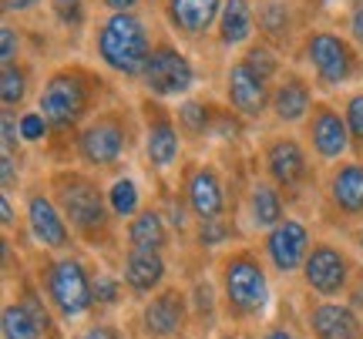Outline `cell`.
Returning <instances> with one entry per match:
<instances>
[{"instance_id": "obj_4", "label": "cell", "mask_w": 363, "mask_h": 339, "mask_svg": "<svg viewBox=\"0 0 363 339\" xmlns=\"http://www.w3.org/2000/svg\"><path fill=\"white\" fill-rule=\"evenodd\" d=\"M299 57L306 61L313 84L323 91L347 88L363 74V54L347 34H337L330 27H313L299 40Z\"/></svg>"}, {"instance_id": "obj_5", "label": "cell", "mask_w": 363, "mask_h": 339, "mask_svg": "<svg viewBox=\"0 0 363 339\" xmlns=\"http://www.w3.org/2000/svg\"><path fill=\"white\" fill-rule=\"evenodd\" d=\"M135 115L128 108H101L98 115L74 131V155L84 168H115L135 144Z\"/></svg>"}, {"instance_id": "obj_19", "label": "cell", "mask_w": 363, "mask_h": 339, "mask_svg": "<svg viewBox=\"0 0 363 339\" xmlns=\"http://www.w3.org/2000/svg\"><path fill=\"white\" fill-rule=\"evenodd\" d=\"M316 98H313V81L306 74H299L293 67H286L283 74L272 84V101H269V115L279 125H306Z\"/></svg>"}, {"instance_id": "obj_46", "label": "cell", "mask_w": 363, "mask_h": 339, "mask_svg": "<svg viewBox=\"0 0 363 339\" xmlns=\"http://www.w3.org/2000/svg\"><path fill=\"white\" fill-rule=\"evenodd\" d=\"M353 239H357V246H360V252H363V222H360V229H357V235H353Z\"/></svg>"}, {"instance_id": "obj_33", "label": "cell", "mask_w": 363, "mask_h": 339, "mask_svg": "<svg viewBox=\"0 0 363 339\" xmlns=\"http://www.w3.org/2000/svg\"><path fill=\"white\" fill-rule=\"evenodd\" d=\"M17 125H21V138H24V144H40V142H48V134H51L48 117L40 115L38 108L21 111V115H17Z\"/></svg>"}, {"instance_id": "obj_27", "label": "cell", "mask_w": 363, "mask_h": 339, "mask_svg": "<svg viewBox=\"0 0 363 339\" xmlns=\"http://www.w3.org/2000/svg\"><path fill=\"white\" fill-rule=\"evenodd\" d=\"M256 24H259V38L269 40L272 47L283 44L293 30V13H289V4L286 0H259L256 7Z\"/></svg>"}, {"instance_id": "obj_36", "label": "cell", "mask_w": 363, "mask_h": 339, "mask_svg": "<svg viewBox=\"0 0 363 339\" xmlns=\"http://www.w3.org/2000/svg\"><path fill=\"white\" fill-rule=\"evenodd\" d=\"M199 246L202 248H216L222 246L225 239H229V225H225V219H212V222H199Z\"/></svg>"}, {"instance_id": "obj_18", "label": "cell", "mask_w": 363, "mask_h": 339, "mask_svg": "<svg viewBox=\"0 0 363 339\" xmlns=\"http://www.w3.org/2000/svg\"><path fill=\"white\" fill-rule=\"evenodd\" d=\"M222 0H162V17L182 40H202L216 34Z\"/></svg>"}, {"instance_id": "obj_26", "label": "cell", "mask_w": 363, "mask_h": 339, "mask_svg": "<svg viewBox=\"0 0 363 339\" xmlns=\"http://www.w3.org/2000/svg\"><path fill=\"white\" fill-rule=\"evenodd\" d=\"M175 117H179L182 134H192V138H212L216 117H219V105L202 101V98H185V101H179V108H175Z\"/></svg>"}, {"instance_id": "obj_12", "label": "cell", "mask_w": 363, "mask_h": 339, "mask_svg": "<svg viewBox=\"0 0 363 339\" xmlns=\"http://www.w3.org/2000/svg\"><path fill=\"white\" fill-rule=\"evenodd\" d=\"M24 219H27V232L48 252H67L74 246V229L67 225L65 212L57 209V202L51 198V192L44 188H30L24 202Z\"/></svg>"}, {"instance_id": "obj_29", "label": "cell", "mask_w": 363, "mask_h": 339, "mask_svg": "<svg viewBox=\"0 0 363 339\" xmlns=\"http://www.w3.org/2000/svg\"><path fill=\"white\" fill-rule=\"evenodd\" d=\"M108 209L115 219H135L138 212H142V192H138V182L128 178V175H118L115 182L108 185Z\"/></svg>"}, {"instance_id": "obj_47", "label": "cell", "mask_w": 363, "mask_h": 339, "mask_svg": "<svg viewBox=\"0 0 363 339\" xmlns=\"http://www.w3.org/2000/svg\"><path fill=\"white\" fill-rule=\"evenodd\" d=\"M353 4H363V0H353Z\"/></svg>"}, {"instance_id": "obj_45", "label": "cell", "mask_w": 363, "mask_h": 339, "mask_svg": "<svg viewBox=\"0 0 363 339\" xmlns=\"http://www.w3.org/2000/svg\"><path fill=\"white\" fill-rule=\"evenodd\" d=\"M262 339H293V333H289L286 326H272V329L262 333Z\"/></svg>"}, {"instance_id": "obj_28", "label": "cell", "mask_w": 363, "mask_h": 339, "mask_svg": "<svg viewBox=\"0 0 363 339\" xmlns=\"http://www.w3.org/2000/svg\"><path fill=\"white\" fill-rule=\"evenodd\" d=\"M30 64L27 61H13V64L0 67V101H4V111H17L24 108L27 94H30Z\"/></svg>"}, {"instance_id": "obj_10", "label": "cell", "mask_w": 363, "mask_h": 339, "mask_svg": "<svg viewBox=\"0 0 363 339\" xmlns=\"http://www.w3.org/2000/svg\"><path fill=\"white\" fill-rule=\"evenodd\" d=\"M303 282L313 296L320 299H337L347 292L353 279V259L347 255V248H340L337 242H313L310 255L303 262Z\"/></svg>"}, {"instance_id": "obj_32", "label": "cell", "mask_w": 363, "mask_h": 339, "mask_svg": "<svg viewBox=\"0 0 363 339\" xmlns=\"http://www.w3.org/2000/svg\"><path fill=\"white\" fill-rule=\"evenodd\" d=\"M48 7L65 30H81L88 24V0H48Z\"/></svg>"}, {"instance_id": "obj_39", "label": "cell", "mask_w": 363, "mask_h": 339, "mask_svg": "<svg viewBox=\"0 0 363 339\" xmlns=\"http://www.w3.org/2000/svg\"><path fill=\"white\" fill-rule=\"evenodd\" d=\"M343 27H347V38H350L363 54V4H350V11L343 17Z\"/></svg>"}, {"instance_id": "obj_24", "label": "cell", "mask_w": 363, "mask_h": 339, "mask_svg": "<svg viewBox=\"0 0 363 339\" xmlns=\"http://www.w3.org/2000/svg\"><path fill=\"white\" fill-rule=\"evenodd\" d=\"M125 242L128 248H138V252H165L169 248V225H165V215L158 209H142L128 225H125Z\"/></svg>"}, {"instance_id": "obj_43", "label": "cell", "mask_w": 363, "mask_h": 339, "mask_svg": "<svg viewBox=\"0 0 363 339\" xmlns=\"http://www.w3.org/2000/svg\"><path fill=\"white\" fill-rule=\"evenodd\" d=\"M104 11L108 13H131V11H138L145 0H98Z\"/></svg>"}, {"instance_id": "obj_21", "label": "cell", "mask_w": 363, "mask_h": 339, "mask_svg": "<svg viewBox=\"0 0 363 339\" xmlns=\"http://www.w3.org/2000/svg\"><path fill=\"white\" fill-rule=\"evenodd\" d=\"M313 339H363V323L357 309L337 299H320L306 313Z\"/></svg>"}, {"instance_id": "obj_9", "label": "cell", "mask_w": 363, "mask_h": 339, "mask_svg": "<svg viewBox=\"0 0 363 339\" xmlns=\"http://www.w3.org/2000/svg\"><path fill=\"white\" fill-rule=\"evenodd\" d=\"M138 117H142L148 168L152 171L175 168L182 158V128H179V117L172 115V108H165V101H155V98L145 94L138 101Z\"/></svg>"}, {"instance_id": "obj_35", "label": "cell", "mask_w": 363, "mask_h": 339, "mask_svg": "<svg viewBox=\"0 0 363 339\" xmlns=\"http://www.w3.org/2000/svg\"><path fill=\"white\" fill-rule=\"evenodd\" d=\"M24 40H21V30L13 24H0V61L4 64H13V61H24Z\"/></svg>"}, {"instance_id": "obj_16", "label": "cell", "mask_w": 363, "mask_h": 339, "mask_svg": "<svg viewBox=\"0 0 363 339\" xmlns=\"http://www.w3.org/2000/svg\"><path fill=\"white\" fill-rule=\"evenodd\" d=\"M310 248H313L310 229H306V222H299V219H283L262 239V252H266L269 265L279 275L299 272L306 255H310Z\"/></svg>"}, {"instance_id": "obj_20", "label": "cell", "mask_w": 363, "mask_h": 339, "mask_svg": "<svg viewBox=\"0 0 363 339\" xmlns=\"http://www.w3.org/2000/svg\"><path fill=\"white\" fill-rule=\"evenodd\" d=\"M326 198L343 219H363V158H347L330 168Z\"/></svg>"}, {"instance_id": "obj_6", "label": "cell", "mask_w": 363, "mask_h": 339, "mask_svg": "<svg viewBox=\"0 0 363 339\" xmlns=\"http://www.w3.org/2000/svg\"><path fill=\"white\" fill-rule=\"evenodd\" d=\"M222 306L233 319H256L269 302V279L252 248H235L219 269Z\"/></svg>"}, {"instance_id": "obj_11", "label": "cell", "mask_w": 363, "mask_h": 339, "mask_svg": "<svg viewBox=\"0 0 363 339\" xmlns=\"http://www.w3.org/2000/svg\"><path fill=\"white\" fill-rule=\"evenodd\" d=\"M306 142H310V151L320 161H347V155L353 151V138L350 128H347V117H343V108H337L333 101H316L306 117Z\"/></svg>"}, {"instance_id": "obj_30", "label": "cell", "mask_w": 363, "mask_h": 339, "mask_svg": "<svg viewBox=\"0 0 363 339\" xmlns=\"http://www.w3.org/2000/svg\"><path fill=\"white\" fill-rule=\"evenodd\" d=\"M0 329L4 339H44V329L34 316L27 313L24 302H7L0 313Z\"/></svg>"}, {"instance_id": "obj_25", "label": "cell", "mask_w": 363, "mask_h": 339, "mask_svg": "<svg viewBox=\"0 0 363 339\" xmlns=\"http://www.w3.org/2000/svg\"><path fill=\"white\" fill-rule=\"evenodd\" d=\"M249 219H252V225L259 232H272L283 219H289L286 215L283 192L269 178H259V182H252V188H249Z\"/></svg>"}, {"instance_id": "obj_15", "label": "cell", "mask_w": 363, "mask_h": 339, "mask_svg": "<svg viewBox=\"0 0 363 339\" xmlns=\"http://www.w3.org/2000/svg\"><path fill=\"white\" fill-rule=\"evenodd\" d=\"M189 326V296L179 286L158 289L142 306V333L148 339H179Z\"/></svg>"}, {"instance_id": "obj_44", "label": "cell", "mask_w": 363, "mask_h": 339, "mask_svg": "<svg viewBox=\"0 0 363 339\" xmlns=\"http://www.w3.org/2000/svg\"><path fill=\"white\" fill-rule=\"evenodd\" d=\"M0 212H4V229H13V205H11V195H7V192L0 195Z\"/></svg>"}, {"instance_id": "obj_22", "label": "cell", "mask_w": 363, "mask_h": 339, "mask_svg": "<svg viewBox=\"0 0 363 339\" xmlns=\"http://www.w3.org/2000/svg\"><path fill=\"white\" fill-rule=\"evenodd\" d=\"M256 7L249 0H222V13L219 24H216V40L225 51H235V47H249L256 40Z\"/></svg>"}, {"instance_id": "obj_40", "label": "cell", "mask_w": 363, "mask_h": 339, "mask_svg": "<svg viewBox=\"0 0 363 339\" xmlns=\"http://www.w3.org/2000/svg\"><path fill=\"white\" fill-rule=\"evenodd\" d=\"M74 339H121V329L111 326V323H91Z\"/></svg>"}, {"instance_id": "obj_34", "label": "cell", "mask_w": 363, "mask_h": 339, "mask_svg": "<svg viewBox=\"0 0 363 339\" xmlns=\"http://www.w3.org/2000/svg\"><path fill=\"white\" fill-rule=\"evenodd\" d=\"M343 117H347V128H350L353 151H363V91H353L343 101Z\"/></svg>"}, {"instance_id": "obj_14", "label": "cell", "mask_w": 363, "mask_h": 339, "mask_svg": "<svg viewBox=\"0 0 363 339\" xmlns=\"http://www.w3.org/2000/svg\"><path fill=\"white\" fill-rule=\"evenodd\" d=\"M262 168H266V178H269L279 192H296L306 185L310 178V151L303 148V142L289 138V134H279V138H269L266 148H262Z\"/></svg>"}, {"instance_id": "obj_37", "label": "cell", "mask_w": 363, "mask_h": 339, "mask_svg": "<svg viewBox=\"0 0 363 339\" xmlns=\"http://www.w3.org/2000/svg\"><path fill=\"white\" fill-rule=\"evenodd\" d=\"M118 299H121V282H118L115 275L101 272L94 279V302L98 306H115Z\"/></svg>"}, {"instance_id": "obj_3", "label": "cell", "mask_w": 363, "mask_h": 339, "mask_svg": "<svg viewBox=\"0 0 363 339\" xmlns=\"http://www.w3.org/2000/svg\"><path fill=\"white\" fill-rule=\"evenodd\" d=\"M94 54L101 61L104 71H111L115 78L142 81V71L152 57L155 38L152 27L138 11L131 13H104L94 34H91Z\"/></svg>"}, {"instance_id": "obj_17", "label": "cell", "mask_w": 363, "mask_h": 339, "mask_svg": "<svg viewBox=\"0 0 363 339\" xmlns=\"http://www.w3.org/2000/svg\"><path fill=\"white\" fill-rule=\"evenodd\" d=\"M182 198L192 209V219L212 222L225 215V185L212 165H189L182 178Z\"/></svg>"}, {"instance_id": "obj_1", "label": "cell", "mask_w": 363, "mask_h": 339, "mask_svg": "<svg viewBox=\"0 0 363 339\" xmlns=\"http://www.w3.org/2000/svg\"><path fill=\"white\" fill-rule=\"evenodd\" d=\"M108 91L104 74L88 64H61L44 78L38 91V111L48 117L54 134H71L101 111V94Z\"/></svg>"}, {"instance_id": "obj_2", "label": "cell", "mask_w": 363, "mask_h": 339, "mask_svg": "<svg viewBox=\"0 0 363 339\" xmlns=\"http://www.w3.org/2000/svg\"><path fill=\"white\" fill-rule=\"evenodd\" d=\"M48 192L65 212L67 225L88 246H101L111 229V209H108V188L91 178L81 168H54L48 175Z\"/></svg>"}, {"instance_id": "obj_7", "label": "cell", "mask_w": 363, "mask_h": 339, "mask_svg": "<svg viewBox=\"0 0 363 339\" xmlns=\"http://www.w3.org/2000/svg\"><path fill=\"white\" fill-rule=\"evenodd\" d=\"M40 292L48 296V306L61 323H74L98 306L94 279H91L88 265L74 255H57L40 269Z\"/></svg>"}, {"instance_id": "obj_42", "label": "cell", "mask_w": 363, "mask_h": 339, "mask_svg": "<svg viewBox=\"0 0 363 339\" xmlns=\"http://www.w3.org/2000/svg\"><path fill=\"white\" fill-rule=\"evenodd\" d=\"M40 0H0V7H4V13H11V17H24V13L38 11Z\"/></svg>"}, {"instance_id": "obj_41", "label": "cell", "mask_w": 363, "mask_h": 339, "mask_svg": "<svg viewBox=\"0 0 363 339\" xmlns=\"http://www.w3.org/2000/svg\"><path fill=\"white\" fill-rule=\"evenodd\" d=\"M0 175H4V192L11 195L13 188H17V182H21V175H17V161H13L11 155L0 158Z\"/></svg>"}, {"instance_id": "obj_23", "label": "cell", "mask_w": 363, "mask_h": 339, "mask_svg": "<svg viewBox=\"0 0 363 339\" xmlns=\"http://www.w3.org/2000/svg\"><path fill=\"white\" fill-rule=\"evenodd\" d=\"M165 255L162 252H138V248H128V255L121 262V282L128 286V292L135 296H155L162 282H165Z\"/></svg>"}, {"instance_id": "obj_13", "label": "cell", "mask_w": 363, "mask_h": 339, "mask_svg": "<svg viewBox=\"0 0 363 339\" xmlns=\"http://www.w3.org/2000/svg\"><path fill=\"white\" fill-rule=\"evenodd\" d=\"M272 101V81H266L259 71L246 64V57H239L225 67V105L233 108L246 121H259L269 111Z\"/></svg>"}, {"instance_id": "obj_8", "label": "cell", "mask_w": 363, "mask_h": 339, "mask_svg": "<svg viewBox=\"0 0 363 339\" xmlns=\"http://www.w3.org/2000/svg\"><path fill=\"white\" fill-rule=\"evenodd\" d=\"M199 84L192 57L182 51L172 38H158L152 47V57L142 71V88L155 101H185Z\"/></svg>"}, {"instance_id": "obj_31", "label": "cell", "mask_w": 363, "mask_h": 339, "mask_svg": "<svg viewBox=\"0 0 363 339\" xmlns=\"http://www.w3.org/2000/svg\"><path fill=\"white\" fill-rule=\"evenodd\" d=\"M242 57H246V64L252 67V71H259L262 78L272 81V84H276V78L286 71V67H283V54L276 51L269 40H262V38L252 40L246 51H242Z\"/></svg>"}, {"instance_id": "obj_38", "label": "cell", "mask_w": 363, "mask_h": 339, "mask_svg": "<svg viewBox=\"0 0 363 339\" xmlns=\"http://www.w3.org/2000/svg\"><path fill=\"white\" fill-rule=\"evenodd\" d=\"M0 128H4V155H17V148L24 144V138H21V125H17V115L13 111H4V117H0Z\"/></svg>"}]
</instances>
